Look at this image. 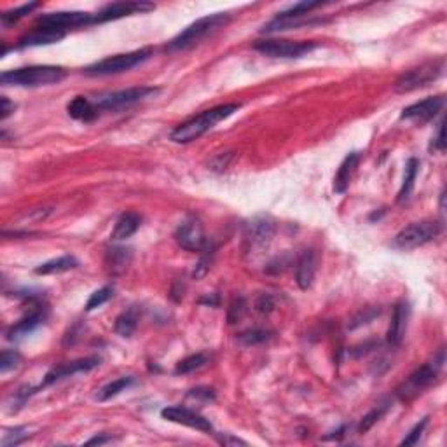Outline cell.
I'll return each instance as SVG.
<instances>
[{"label": "cell", "instance_id": "obj_38", "mask_svg": "<svg viewBox=\"0 0 447 447\" xmlns=\"http://www.w3.org/2000/svg\"><path fill=\"white\" fill-rule=\"evenodd\" d=\"M276 308V299L269 294H262L261 297L255 301V310L262 315H269Z\"/></svg>", "mask_w": 447, "mask_h": 447}, {"label": "cell", "instance_id": "obj_10", "mask_svg": "<svg viewBox=\"0 0 447 447\" xmlns=\"http://www.w3.org/2000/svg\"><path fill=\"white\" fill-rule=\"evenodd\" d=\"M444 366V351H440L439 357L433 358V361L430 364H425L423 367H419L417 370H414L409 376V379L404 383V386L399 390V395L402 397L404 400H409L413 397H416L417 393H421L423 390L433 384V381L439 376L440 369Z\"/></svg>", "mask_w": 447, "mask_h": 447}, {"label": "cell", "instance_id": "obj_18", "mask_svg": "<svg viewBox=\"0 0 447 447\" xmlns=\"http://www.w3.org/2000/svg\"><path fill=\"white\" fill-rule=\"evenodd\" d=\"M67 32L58 30V28H49V26H37L26 35H23L18 41V48H37V46H49L60 42Z\"/></svg>", "mask_w": 447, "mask_h": 447}, {"label": "cell", "instance_id": "obj_21", "mask_svg": "<svg viewBox=\"0 0 447 447\" xmlns=\"http://www.w3.org/2000/svg\"><path fill=\"white\" fill-rule=\"evenodd\" d=\"M140 223H142V217L138 215V213L135 212L123 213V215L117 219L110 238L114 239V241H123V239L131 238V236L140 229Z\"/></svg>", "mask_w": 447, "mask_h": 447}, {"label": "cell", "instance_id": "obj_39", "mask_svg": "<svg viewBox=\"0 0 447 447\" xmlns=\"http://www.w3.org/2000/svg\"><path fill=\"white\" fill-rule=\"evenodd\" d=\"M231 159H232V152L217 154V156L210 161V168H212L213 172H223V170L229 166Z\"/></svg>", "mask_w": 447, "mask_h": 447}, {"label": "cell", "instance_id": "obj_43", "mask_svg": "<svg viewBox=\"0 0 447 447\" xmlns=\"http://www.w3.org/2000/svg\"><path fill=\"white\" fill-rule=\"evenodd\" d=\"M219 442L222 444V446H246L245 440L236 439V437L229 435V433H223V435H220Z\"/></svg>", "mask_w": 447, "mask_h": 447}, {"label": "cell", "instance_id": "obj_30", "mask_svg": "<svg viewBox=\"0 0 447 447\" xmlns=\"http://www.w3.org/2000/svg\"><path fill=\"white\" fill-rule=\"evenodd\" d=\"M206 364H208V357H206L205 353L190 355V357L183 358V360H180L179 364H177L175 374H190L194 372V370L205 367Z\"/></svg>", "mask_w": 447, "mask_h": 447}, {"label": "cell", "instance_id": "obj_6", "mask_svg": "<svg viewBox=\"0 0 447 447\" xmlns=\"http://www.w3.org/2000/svg\"><path fill=\"white\" fill-rule=\"evenodd\" d=\"M442 232V223L435 220H421V222H413L407 228H404L393 239V245L400 250H414L426 243L433 241L437 236Z\"/></svg>", "mask_w": 447, "mask_h": 447}, {"label": "cell", "instance_id": "obj_28", "mask_svg": "<svg viewBox=\"0 0 447 447\" xmlns=\"http://www.w3.org/2000/svg\"><path fill=\"white\" fill-rule=\"evenodd\" d=\"M137 324H138V315H137V310H128L124 311V313H121L119 317H117L116 320V332L119 335H123V337H130V335H133V332L137 330Z\"/></svg>", "mask_w": 447, "mask_h": 447}, {"label": "cell", "instance_id": "obj_19", "mask_svg": "<svg viewBox=\"0 0 447 447\" xmlns=\"http://www.w3.org/2000/svg\"><path fill=\"white\" fill-rule=\"evenodd\" d=\"M315 272H317V255H315L313 250H304L301 257L297 259V266H295V281H297L299 288L308 290L313 284Z\"/></svg>", "mask_w": 447, "mask_h": 447}, {"label": "cell", "instance_id": "obj_1", "mask_svg": "<svg viewBox=\"0 0 447 447\" xmlns=\"http://www.w3.org/2000/svg\"><path fill=\"white\" fill-rule=\"evenodd\" d=\"M238 110H239L238 103H226V105H219V107L210 108V110L201 112V114H198V116L192 117V119L179 124V126L172 131L170 138H172L175 143L194 142V140L201 138L203 135L208 133V131L213 130L217 124L226 121L228 117H231L232 114Z\"/></svg>", "mask_w": 447, "mask_h": 447}, {"label": "cell", "instance_id": "obj_15", "mask_svg": "<svg viewBox=\"0 0 447 447\" xmlns=\"http://www.w3.org/2000/svg\"><path fill=\"white\" fill-rule=\"evenodd\" d=\"M98 366H100V358L98 357H88L81 358V360L68 361V364H61V366L54 367V369L46 374L42 386H49V384L56 383V381H61L65 379V377H72L75 376V374L90 372V370L97 369Z\"/></svg>", "mask_w": 447, "mask_h": 447}, {"label": "cell", "instance_id": "obj_26", "mask_svg": "<svg viewBox=\"0 0 447 447\" xmlns=\"http://www.w3.org/2000/svg\"><path fill=\"white\" fill-rule=\"evenodd\" d=\"M417 172H419V161L416 157H410L406 164V173H404V182L399 190V201H406L409 198V194L413 192L414 182H416Z\"/></svg>", "mask_w": 447, "mask_h": 447}, {"label": "cell", "instance_id": "obj_13", "mask_svg": "<svg viewBox=\"0 0 447 447\" xmlns=\"http://www.w3.org/2000/svg\"><path fill=\"white\" fill-rule=\"evenodd\" d=\"M156 6L150 2H114V4L105 6L101 11L95 14V23L116 21V19L126 18L133 14H143V12L154 11Z\"/></svg>", "mask_w": 447, "mask_h": 447}, {"label": "cell", "instance_id": "obj_40", "mask_svg": "<svg viewBox=\"0 0 447 447\" xmlns=\"http://www.w3.org/2000/svg\"><path fill=\"white\" fill-rule=\"evenodd\" d=\"M432 149L433 150H439V152H442L444 149H446V135H444V121L439 124V128H437V135L433 137L432 140Z\"/></svg>", "mask_w": 447, "mask_h": 447}, {"label": "cell", "instance_id": "obj_7", "mask_svg": "<svg viewBox=\"0 0 447 447\" xmlns=\"http://www.w3.org/2000/svg\"><path fill=\"white\" fill-rule=\"evenodd\" d=\"M317 48L315 42H297L285 41V39H264L254 44L255 51L269 58H281V60H292V58H302L310 54Z\"/></svg>", "mask_w": 447, "mask_h": 447}, {"label": "cell", "instance_id": "obj_25", "mask_svg": "<svg viewBox=\"0 0 447 447\" xmlns=\"http://www.w3.org/2000/svg\"><path fill=\"white\" fill-rule=\"evenodd\" d=\"M77 266L79 262L74 255H61V257L51 259V261L37 266V268H35V275H60V272H67L70 271V269L77 268Z\"/></svg>", "mask_w": 447, "mask_h": 447}, {"label": "cell", "instance_id": "obj_22", "mask_svg": "<svg viewBox=\"0 0 447 447\" xmlns=\"http://www.w3.org/2000/svg\"><path fill=\"white\" fill-rule=\"evenodd\" d=\"M46 315L42 310H34L30 315H26L23 320H19L18 324L12 325L11 328H9L8 332V339L9 341H18L21 339V337H25V335H28L30 332H34L35 328L39 327V325L44 321Z\"/></svg>", "mask_w": 447, "mask_h": 447}, {"label": "cell", "instance_id": "obj_5", "mask_svg": "<svg viewBox=\"0 0 447 447\" xmlns=\"http://www.w3.org/2000/svg\"><path fill=\"white\" fill-rule=\"evenodd\" d=\"M157 93H159L157 88L138 86V88H130V90H121V91H112V93L98 95L97 98H93V103L98 112H117V110H123V108H130L131 105L140 103V101L143 100L154 98Z\"/></svg>", "mask_w": 447, "mask_h": 447}, {"label": "cell", "instance_id": "obj_37", "mask_svg": "<svg viewBox=\"0 0 447 447\" xmlns=\"http://www.w3.org/2000/svg\"><path fill=\"white\" fill-rule=\"evenodd\" d=\"M245 310H246V302L243 301L241 297L235 299V302L231 304V308H229V313H228L229 324H236V321L241 320L243 315H245Z\"/></svg>", "mask_w": 447, "mask_h": 447}, {"label": "cell", "instance_id": "obj_9", "mask_svg": "<svg viewBox=\"0 0 447 447\" xmlns=\"http://www.w3.org/2000/svg\"><path fill=\"white\" fill-rule=\"evenodd\" d=\"M275 232L276 226L269 217L261 215L250 220L246 223L245 235H243L246 254H259L264 248H268L275 238Z\"/></svg>", "mask_w": 447, "mask_h": 447}, {"label": "cell", "instance_id": "obj_16", "mask_svg": "<svg viewBox=\"0 0 447 447\" xmlns=\"http://www.w3.org/2000/svg\"><path fill=\"white\" fill-rule=\"evenodd\" d=\"M444 97H430L426 100L417 101V103L409 105L402 110V119L407 121H419V123H428L433 117L439 116V112L444 108Z\"/></svg>", "mask_w": 447, "mask_h": 447}, {"label": "cell", "instance_id": "obj_17", "mask_svg": "<svg viewBox=\"0 0 447 447\" xmlns=\"http://www.w3.org/2000/svg\"><path fill=\"white\" fill-rule=\"evenodd\" d=\"M410 308L407 302H399L393 310V317H391L390 327H388L386 339L391 346H400L406 337L407 324H409Z\"/></svg>", "mask_w": 447, "mask_h": 447}, {"label": "cell", "instance_id": "obj_45", "mask_svg": "<svg viewBox=\"0 0 447 447\" xmlns=\"http://www.w3.org/2000/svg\"><path fill=\"white\" fill-rule=\"evenodd\" d=\"M110 437H95V439H90L86 442V446H95V444H98V446H100V444H107V442H110Z\"/></svg>", "mask_w": 447, "mask_h": 447}, {"label": "cell", "instance_id": "obj_4", "mask_svg": "<svg viewBox=\"0 0 447 447\" xmlns=\"http://www.w3.org/2000/svg\"><path fill=\"white\" fill-rule=\"evenodd\" d=\"M152 56V49L143 48L138 49V51L124 52V54H116V56H108L105 60L97 61V63L86 67V74L91 75V77H103V75H116L123 74V72L131 70V68L138 67V65L146 63Z\"/></svg>", "mask_w": 447, "mask_h": 447}, {"label": "cell", "instance_id": "obj_12", "mask_svg": "<svg viewBox=\"0 0 447 447\" xmlns=\"http://www.w3.org/2000/svg\"><path fill=\"white\" fill-rule=\"evenodd\" d=\"M39 26H49V28H58V30L67 32L68 28H77V26L95 25V14L82 11H61L49 12L37 19Z\"/></svg>", "mask_w": 447, "mask_h": 447}, {"label": "cell", "instance_id": "obj_11", "mask_svg": "<svg viewBox=\"0 0 447 447\" xmlns=\"http://www.w3.org/2000/svg\"><path fill=\"white\" fill-rule=\"evenodd\" d=\"M175 239L179 246H182L187 252H203L208 246L203 226L198 219L189 217L179 226L175 232Z\"/></svg>", "mask_w": 447, "mask_h": 447}, {"label": "cell", "instance_id": "obj_32", "mask_svg": "<svg viewBox=\"0 0 447 447\" xmlns=\"http://www.w3.org/2000/svg\"><path fill=\"white\" fill-rule=\"evenodd\" d=\"M28 430L25 426H16V428L6 430L2 439H0V446L2 447H12V446H19L21 442H25L28 439Z\"/></svg>", "mask_w": 447, "mask_h": 447}, {"label": "cell", "instance_id": "obj_44", "mask_svg": "<svg viewBox=\"0 0 447 447\" xmlns=\"http://www.w3.org/2000/svg\"><path fill=\"white\" fill-rule=\"evenodd\" d=\"M377 315H379V310H369V315L367 313H361L360 317H357L355 318V324L351 325V327H358V325H361V324H369L370 320H372L374 317H377Z\"/></svg>", "mask_w": 447, "mask_h": 447}, {"label": "cell", "instance_id": "obj_36", "mask_svg": "<svg viewBox=\"0 0 447 447\" xmlns=\"http://www.w3.org/2000/svg\"><path fill=\"white\" fill-rule=\"evenodd\" d=\"M426 425H428V417L421 419V423H417V425L414 426L413 430H410L409 435H407L406 439L402 440V446H414V444L419 442V439H421V435H423V432H425Z\"/></svg>", "mask_w": 447, "mask_h": 447}, {"label": "cell", "instance_id": "obj_29", "mask_svg": "<svg viewBox=\"0 0 447 447\" xmlns=\"http://www.w3.org/2000/svg\"><path fill=\"white\" fill-rule=\"evenodd\" d=\"M388 409H390V404L388 402H383V404H377L376 407H374L372 410H370L369 414H366V416L361 417L360 425H358V433H367L370 428H372L376 423L381 421V417L384 416V414L388 413Z\"/></svg>", "mask_w": 447, "mask_h": 447}, {"label": "cell", "instance_id": "obj_35", "mask_svg": "<svg viewBox=\"0 0 447 447\" xmlns=\"http://www.w3.org/2000/svg\"><path fill=\"white\" fill-rule=\"evenodd\" d=\"M35 8H39L37 2H30V4H25V6H21V8H18V9H11V11H6L4 14H2V23H4V25H12V23H16L18 19H21L23 16L30 14V12L34 11Z\"/></svg>", "mask_w": 447, "mask_h": 447}, {"label": "cell", "instance_id": "obj_8", "mask_svg": "<svg viewBox=\"0 0 447 447\" xmlns=\"http://www.w3.org/2000/svg\"><path fill=\"white\" fill-rule=\"evenodd\" d=\"M444 65H446L444 60H433L421 65V67L413 68V70L400 75L393 88H395L397 93H410V91L414 90L428 86L430 82H433L435 79L440 77V74L444 72Z\"/></svg>", "mask_w": 447, "mask_h": 447}, {"label": "cell", "instance_id": "obj_33", "mask_svg": "<svg viewBox=\"0 0 447 447\" xmlns=\"http://www.w3.org/2000/svg\"><path fill=\"white\" fill-rule=\"evenodd\" d=\"M112 295H114V288L112 287H103L100 288V290H95L93 294L90 295V299H88L86 311H93L97 310V308H101L105 302L110 301Z\"/></svg>", "mask_w": 447, "mask_h": 447}, {"label": "cell", "instance_id": "obj_2", "mask_svg": "<svg viewBox=\"0 0 447 447\" xmlns=\"http://www.w3.org/2000/svg\"><path fill=\"white\" fill-rule=\"evenodd\" d=\"M67 75L65 68L54 67V65H35V67L16 68L8 70L0 75L2 86L16 88H41L58 84Z\"/></svg>", "mask_w": 447, "mask_h": 447}, {"label": "cell", "instance_id": "obj_3", "mask_svg": "<svg viewBox=\"0 0 447 447\" xmlns=\"http://www.w3.org/2000/svg\"><path fill=\"white\" fill-rule=\"evenodd\" d=\"M229 19H231V16L222 14V12L199 18L198 21H194L192 25L187 26L186 30L180 32L175 39H172L166 49L168 51H187V49L194 48L205 39H208L215 32H219L222 26L228 25Z\"/></svg>", "mask_w": 447, "mask_h": 447}, {"label": "cell", "instance_id": "obj_24", "mask_svg": "<svg viewBox=\"0 0 447 447\" xmlns=\"http://www.w3.org/2000/svg\"><path fill=\"white\" fill-rule=\"evenodd\" d=\"M131 262V250L123 248V246H116L107 252V257H105V266H107V271L110 275H121L128 269Z\"/></svg>", "mask_w": 447, "mask_h": 447}, {"label": "cell", "instance_id": "obj_20", "mask_svg": "<svg viewBox=\"0 0 447 447\" xmlns=\"http://www.w3.org/2000/svg\"><path fill=\"white\" fill-rule=\"evenodd\" d=\"M358 161H360V154L358 152H351L344 157L343 163H341V166H339V170H337V173H335V177H334L335 192L343 194L344 190L350 187L351 179H353L355 172H357Z\"/></svg>", "mask_w": 447, "mask_h": 447}, {"label": "cell", "instance_id": "obj_42", "mask_svg": "<svg viewBox=\"0 0 447 447\" xmlns=\"http://www.w3.org/2000/svg\"><path fill=\"white\" fill-rule=\"evenodd\" d=\"M189 395L194 397V399H203V400H213V399H215V395H213V391L210 390V388H198V390L190 391Z\"/></svg>", "mask_w": 447, "mask_h": 447}, {"label": "cell", "instance_id": "obj_34", "mask_svg": "<svg viewBox=\"0 0 447 447\" xmlns=\"http://www.w3.org/2000/svg\"><path fill=\"white\" fill-rule=\"evenodd\" d=\"M19 364H21V357H19L18 351L4 350L0 355V372L2 374L18 369Z\"/></svg>", "mask_w": 447, "mask_h": 447}, {"label": "cell", "instance_id": "obj_27", "mask_svg": "<svg viewBox=\"0 0 447 447\" xmlns=\"http://www.w3.org/2000/svg\"><path fill=\"white\" fill-rule=\"evenodd\" d=\"M133 377H119V379L112 381V383H108L107 386H103L100 390V393L97 395V399L100 400V402H105V400H110L114 399V397H117L121 393V391H126L128 388L133 384Z\"/></svg>", "mask_w": 447, "mask_h": 447}, {"label": "cell", "instance_id": "obj_23", "mask_svg": "<svg viewBox=\"0 0 447 447\" xmlns=\"http://www.w3.org/2000/svg\"><path fill=\"white\" fill-rule=\"evenodd\" d=\"M67 110L68 114H70V117L82 121V123H90V121L97 119L98 114H100V112L97 110V107H95L93 100H90V98L86 97L74 98V100L68 103Z\"/></svg>", "mask_w": 447, "mask_h": 447}, {"label": "cell", "instance_id": "obj_31", "mask_svg": "<svg viewBox=\"0 0 447 447\" xmlns=\"http://www.w3.org/2000/svg\"><path fill=\"white\" fill-rule=\"evenodd\" d=\"M271 332L264 330V328H250V330L238 335V341L243 346H257V344H262L271 339Z\"/></svg>", "mask_w": 447, "mask_h": 447}, {"label": "cell", "instance_id": "obj_14", "mask_svg": "<svg viewBox=\"0 0 447 447\" xmlns=\"http://www.w3.org/2000/svg\"><path fill=\"white\" fill-rule=\"evenodd\" d=\"M161 416H163L164 419H168V421L177 423V425L189 426V428L199 430V432L210 433L213 430L210 419H206L205 416L198 414L196 410L187 409V407H180V406L166 407V409L161 410Z\"/></svg>", "mask_w": 447, "mask_h": 447}, {"label": "cell", "instance_id": "obj_41", "mask_svg": "<svg viewBox=\"0 0 447 447\" xmlns=\"http://www.w3.org/2000/svg\"><path fill=\"white\" fill-rule=\"evenodd\" d=\"M0 101H2V108H0V119L6 121L9 116H11L12 112H14L16 107L8 97H2V100H0Z\"/></svg>", "mask_w": 447, "mask_h": 447}]
</instances>
